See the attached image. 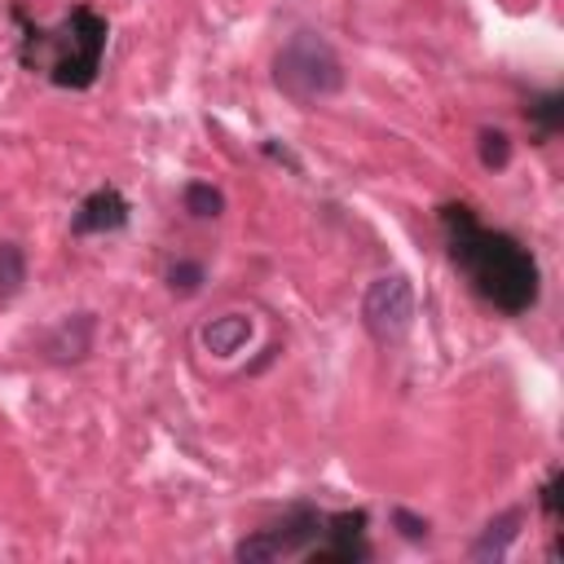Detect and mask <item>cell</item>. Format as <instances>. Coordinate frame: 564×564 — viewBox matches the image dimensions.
<instances>
[{
  "instance_id": "cell-7",
  "label": "cell",
  "mask_w": 564,
  "mask_h": 564,
  "mask_svg": "<svg viewBox=\"0 0 564 564\" xmlns=\"http://www.w3.org/2000/svg\"><path fill=\"white\" fill-rule=\"evenodd\" d=\"M123 225H128V198H123L115 185L93 189V194L79 203L75 220H70L75 234H110V229H123Z\"/></svg>"
},
{
  "instance_id": "cell-1",
  "label": "cell",
  "mask_w": 564,
  "mask_h": 564,
  "mask_svg": "<svg viewBox=\"0 0 564 564\" xmlns=\"http://www.w3.org/2000/svg\"><path fill=\"white\" fill-rule=\"evenodd\" d=\"M441 229L449 260L471 278V286L502 313H529L538 304L542 278L538 260L498 229H485L467 203H445L441 207Z\"/></svg>"
},
{
  "instance_id": "cell-11",
  "label": "cell",
  "mask_w": 564,
  "mask_h": 564,
  "mask_svg": "<svg viewBox=\"0 0 564 564\" xmlns=\"http://www.w3.org/2000/svg\"><path fill=\"white\" fill-rule=\"evenodd\" d=\"M181 198H185V212L198 216V220H216L225 212V194L216 185H207V181H189Z\"/></svg>"
},
{
  "instance_id": "cell-14",
  "label": "cell",
  "mask_w": 564,
  "mask_h": 564,
  "mask_svg": "<svg viewBox=\"0 0 564 564\" xmlns=\"http://www.w3.org/2000/svg\"><path fill=\"white\" fill-rule=\"evenodd\" d=\"M529 119L538 123V137L560 132V123H564V97H560V93H546V97L529 101Z\"/></svg>"
},
{
  "instance_id": "cell-4",
  "label": "cell",
  "mask_w": 564,
  "mask_h": 564,
  "mask_svg": "<svg viewBox=\"0 0 564 564\" xmlns=\"http://www.w3.org/2000/svg\"><path fill=\"white\" fill-rule=\"evenodd\" d=\"M322 524H326V516H322L317 507L295 502L278 524H269V529L242 538V542L234 546V555L247 560V564H256V560H278V555H300V551H308V542L322 533Z\"/></svg>"
},
{
  "instance_id": "cell-13",
  "label": "cell",
  "mask_w": 564,
  "mask_h": 564,
  "mask_svg": "<svg viewBox=\"0 0 564 564\" xmlns=\"http://www.w3.org/2000/svg\"><path fill=\"white\" fill-rule=\"evenodd\" d=\"M476 145H480V163L489 172H502L511 163V137L502 128H480V141Z\"/></svg>"
},
{
  "instance_id": "cell-16",
  "label": "cell",
  "mask_w": 564,
  "mask_h": 564,
  "mask_svg": "<svg viewBox=\"0 0 564 564\" xmlns=\"http://www.w3.org/2000/svg\"><path fill=\"white\" fill-rule=\"evenodd\" d=\"M392 524H397V529H401V533H405L410 542L427 538V520H419V516H410V511H401V507L392 511Z\"/></svg>"
},
{
  "instance_id": "cell-3",
  "label": "cell",
  "mask_w": 564,
  "mask_h": 564,
  "mask_svg": "<svg viewBox=\"0 0 564 564\" xmlns=\"http://www.w3.org/2000/svg\"><path fill=\"white\" fill-rule=\"evenodd\" d=\"M273 84L291 97V101H322L330 93L344 88V66L335 57V48L313 35V31H300L291 35L278 57H273Z\"/></svg>"
},
{
  "instance_id": "cell-6",
  "label": "cell",
  "mask_w": 564,
  "mask_h": 564,
  "mask_svg": "<svg viewBox=\"0 0 564 564\" xmlns=\"http://www.w3.org/2000/svg\"><path fill=\"white\" fill-rule=\"evenodd\" d=\"M322 533H326V546H313L308 551L313 564H357V560L370 555V546L361 542L366 511H335V516H326Z\"/></svg>"
},
{
  "instance_id": "cell-10",
  "label": "cell",
  "mask_w": 564,
  "mask_h": 564,
  "mask_svg": "<svg viewBox=\"0 0 564 564\" xmlns=\"http://www.w3.org/2000/svg\"><path fill=\"white\" fill-rule=\"evenodd\" d=\"M247 339H251V317L247 313H220V317H212L203 326V344L216 357H234Z\"/></svg>"
},
{
  "instance_id": "cell-17",
  "label": "cell",
  "mask_w": 564,
  "mask_h": 564,
  "mask_svg": "<svg viewBox=\"0 0 564 564\" xmlns=\"http://www.w3.org/2000/svg\"><path fill=\"white\" fill-rule=\"evenodd\" d=\"M560 485H564V476H560V471H551V476H546V485H542V511H546L551 520L560 516Z\"/></svg>"
},
{
  "instance_id": "cell-9",
  "label": "cell",
  "mask_w": 564,
  "mask_h": 564,
  "mask_svg": "<svg viewBox=\"0 0 564 564\" xmlns=\"http://www.w3.org/2000/svg\"><path fill=\"white\" fill-rule=\"evenodd\" d=\"M520 524H524V511H520V507L494 516V520L480 529V538L471 542V560H502L507 546L520 538Z\"/></svg>"
},
{
  "instance_id": "cell-12",
  "label": "cell",
  "mask_w": 564,
  "mask_h": 564,
  "mask_svg": "<svg viewBox=\"0 0 564 564\" xmlns=\"http://www.w3.org/2000/svg\"><path fill=\"white\" fill-rule=\"evenodd\" d=\"M26 282V256L18 242H0V300L18 295Z\"/></svg>"
},
{
  "instance_id": "cell-5",
  "label": "cell",
  "mask_w": 564,
  "mask_h": 564,
  "mask_svg": "<svg viewBox=\"0 0 564 564\" xmlns=\"http://www.w3.org/2000/svg\"><path fill=\"white\" fill-rule=\"evenodd\" d=\"M361 317H366V330L379 344H397L414 326V286H410V278H401V273L375 278L366 300H361Z\"/></svg>"
},
{
  "instance_id": "cell-15",
  "label": "cell",
  "mask_w": 564,
  "mask_h": 564,
  "mask_svg": "<svg viewBox=\"0 0 564 564\" xmlns=\"http://www.w3.org/2000/svg\"><path fill=\"white\" fill-rule=\"evenodd\" d=\"M167 286L181 291V295H194V291L203 286V264H198V260H176V264L167 269Z\"/></svg>"
},
{
  "instance_id": "cell-2",
  "label": "cell",
  "mask_w": 564,
  "mask_h": 564,
  "mask_svg": "<svg viewBox=\"0 0 564 564\" xmlns=\"http://www.w3.org/2000/svg\"><path fill=\"white\" fill-rule=\"evenodd\" d=\"M106 18H97L88 4L70 9L66 22L48 35L40 26H26L22 35V62H31L40 48H53V57L44 62L48 79L57 88H88L101 70V53H106Z\"/></svg>"
},
{
  "instance_id": "cell-8",
  "label": "cell",
  "mask_w": 564,
  "mask_h": 564,
  "mask_svg": "<svg viewBox=\"0 0 564 564\" xmlns=\"http://www.w3.org/2000/svg\"><path fill=\"white\" fill-rule=\"evenodd\" d=\"M93 326H97L93 313H75V317H66V322L48 335V344H44L48 357H53V361H79V357L93 348Z\"/></svg>"
}]
</instances>
